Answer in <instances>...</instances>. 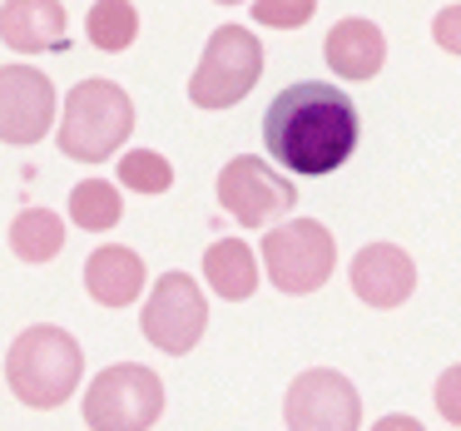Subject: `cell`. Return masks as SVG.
<instances>
[{
	"instance_id": "1",
	"label": "cell",
	"mask_w": 461,
	"mask_h": 431,
	"mask_svg": "<svg viewBox=\"0 0 461 431\" xmlns=\"http://www.w3.org/2000/svg\"><path fill=\"white\" fill-rule=\"evenodd\" d=\"M263 144L293 174H332L357 149V110L322 80L288 85L263 114Z\"/></svg>"
},
{
	"instance_id": "2",
	"label": "cell",
	"mask_w": 461,
	"mask_h": 431,
	"mask_svg": "<svg viewBox=\"0 0 461 431\" xmlns=\"http://www.w3.org/2000/svg\"><path fill=\"white\" fill-rule=\"evenodd\" d=\"M80 367H85L80 342L65 328H50V322L25 328L11 342V352H5V382H11V391L25 407H41V411L70 401V391L80 387Z\"/></svg>"
},
{
	"instance_id": "3",
	"label": "cell",
	"mask_w": 461,
	"mask_h": 431,
	"mask_svg": "<svg viewBox=\"0 0 461 431\" xmlns=\"http://www.w3.org/2000/svg\"><path fill=\"white\" fill-rule=\"evenodd\" d=\"M134 134V104L114 80H85L65 100L60 149L80 164H104Z\"/></svg>"
},
{
	"instance_id": "4",
	"label": "cell",
	"mask_w": 461,
	"mask_h": 431,
	"mask_svg": "<svg viewBox=\"0 0 461 431\" xmlns=\"http://www.w3.org/2000/svg\"><path fill=\"white\" fill-rule=\"evenodd\" d=\"M164 411L159 372L140 362H114L85 391V427L90 431H149Z\"/></svg>"
},
{
	"instance_id": "5",
	"label": "cell",
	"mask_w": 461,
	"mask_h": 431,
	"mask_svg": "<svg viewBox=\"0 0 461 431\" xmlns=\"http://www.w3.org/2000/svg\"><path fill=\"white\" fill-rule=\"evenodd\" d=\"M263 75V50L243 25H219L209 35V50H203L199 70L189 80V100L199 110H229L243 94L258 85Z\"/></svg>"
},
{
	"instance_id": "6",
	"label": "cell",
	"mask_w": 461,
	"mask_h": 431,
	"mask_svg": "<svg viewBox=\"0 0 461 431\" xmlns=\"http://www.w3.org/2000/svg\"><path fill=\"white\" fill-rule=\"evenodd\" d=\"M332 263H338L332 233L312 219H288L278 229H268V238H263V268H268L273 288L293 292V298L318 292L332 278Z\"/></svg>"
},
{
	"instance_id": "7",
	"label": "cell",
	"mask_w": 461,
	"mask_h": 431,
	"mask_svg": "<svg viewBox=\"0 0 461 431\" xmlns=\"http://www.w3.org/2000/svg\"><path fill=\"white\" fill-rule=\"evenodd\" d=\"M140 328H144V337H149L159 352H169V357L194 352V342H199L203 328H209V302H203L199 283H194L189 273H164V278L149 288Z\"/></svg>"
},
{
	"instance_id": "8",
	"label": "cell",
	"mask_w": 461,
	"mask_h": 431,
	"mask_svg": "<svg viewBox=\"0 0 461 431\" xmlns=\"http://www.w3.org/2000/svg\"><path fill=\"white\" fill-rule=\"evenodd\" d=\"M219 203H223V213H233V219L243 223V229H268L273 219H283V213L298 203V189H293V179L273 174L263 159L239 154V159H229L219 174Z\"/></svg>"
},
{
	"instance_id": "9",
	"label": "cell",
	"mask_w": 461,
	"mask_h": 431,
	"mask_svg": "<svg viewBox=\"0 0 461 431\" xmlns=\"http://www.w3.org/2000/svg\"><path fill=\"white\" fill-rule=\"evenodd\" d=\"M283 417H288V431H357L362 397L342 372L312 367L303 377H293Z\"/></svg>"
},
{
	"instance_id": "10",
	"label": "cell",
	"mask_w": 461,
	"mask_h": 431,
	"mask_svg": "<svg viewBox=\"0 0 461 431\" xmlns=\"http://www.w3.org/2000/svg\"><path fill=\"white\" fill-rule=\"evenodd\" d=\"M55 120V85L31 65H5L0 70V139L35 144Z\"/></svg>"
},
{
	"instance_id": "11",
	"label": "cell",
	"mask_w": 461,
	"mask_h": 431,
	"mask_svg": "<svg viewBox=\"0 0 461 431\" xmlns=\"http://www.w3.org/2000/svg\"><path fill=\"white\" fill-rule=\"evenodd\" d=\"M417 288V263L397 243H367L352 258V292L367 308H402Z\"/></svg>"
},
{
	"instance_id": "12",
	"label": "cell",
	"mask_w": 461,
	"mask_h": 431,
	"mask_svg": "<svg viewBox=\"0 0 461 431\" xmlns=\"http://www.w3.org/2000/svg\"><path fill=\"white\" fill-rule=\"evenodd\" d=\"M0 40L21 55L65 50V11L60 0H5L0 5Z\"/></svg>"
},
{
	"instance_id": "13",
	"label": "cell",
	"mask_w": 461,
	"mask_h": 431,
	"mask_svg": "<svg viewBox=\"0 0 461 431\" xmlns=\"http://www.w3.org/2000/svg\"><path fill=\"white\" fill-rule=\"evenodd\" d=\"M85 288H90V298L104 302V308H130L144 292V258L130 248H120V243H104V248H95L90 263H85Z\"/></svg>"
},
{
	"instance_id": "14",
	"label": "cell",
	"mask_w": 461,
	"mask_h": 431,
	"mask_svg": "<svg viewBox=\"0 0 461 431\" xmlns=\"http://www.w3.org/2000/svg\"><path fill=\"white\" fill-rule=\"evenodd\" d=\"M322 55H328L332 75H342V80H372L387 60V40L372 21H338L328 31Z\"/></svg>"
},
{
	"instance_id": "15",
	"label": "cell",
	"mask_w": 461,
	"mask_h": 431,
	"mask_svg": "<svg viewBox=\"0 0 461 431\" xmlns=\"http://www.w3.org/2000/svg\"><path fill=\"white\" fill-rule=\"evenodd\" d=\"M203 273H209V288L229 302L253 298V288H258V258H253V248L239 238L213 243V248L203 253Z\"/></svg>"
},
{
	"instance_id": "16",
	"label": "cell",
	"mask_w": 461,
	"mask_h": 431,
	"mask_svg": "<svg viewBox=\"0 0 461 431\" xmlns=\"http://www.w3.org/2000/svg\"><path fill=\"white\" fill-rule=\"evenodd\" d=\"M11 248L25 263H50L65 248V223L50 209H21L11 223Z\"/></svg>"
},
{
	"instance_id": "17",
	"label": "cell",
	"mask_w": 461,
	"mask_h": 431,
	"mask_svg": "<svg viewBox=\"0 0 461 431\" xmlns=\"http://www.w3.org/2000/svg\"><path fill=\"white\" fill-rule=\"evenodd\" d=\"M85 35H90L104 55H120V50H130L134 35H140V15H134L130 0H100L90 11V21H85Z\"/></svg>"
},
{
	"instance_id": "18",
	"label": "cell",
	"mask_w": 461,
	"mask_h": 431,
	"mask_svg": "<svg viewBox=\"0 0 461 431\" xmlns=\"http://www.w3.org/2000/svg\"><path fill=\"white\" fill-rule=\"evenodd\" d=\"M120 213H124V203H120V189H114V184H104V179L75 184V193H70V219L80 223V229L104 233V229H114V223H120Z\"/></svg>"
},
{
	"instance_id": "19",
	"label": "cell",
	"mask_w": 461,
	"mask_h": 431,
	"mask_svg": "<svg viewBox=\"0 0 461 431\" xmlns=\"http://www.w3.org/2000/svg\"><path fill=\"white\" fill-rule=\"evenodd\" d=\"M120 184L134 193H164L174 184V169L164 154H149V149H130L120 159Z\"/></svg>"
},
{
	"instance_id": "20",
	"label": "cell",
	"mask_w": 461,
	"mask_h": 431,
	"mask_svg": "<svg viewBox=\"0 0 461 431\" xmlns=\"http://www.w3.org/2000/svg\"><path fill=\"white\" fill-rule=\"evenodd\" d=\"M312 11H318V0H258L253 21L268 25V31H298L312 21Z\"/></svg>"
},
{
	"instance_id": "21",
	"label": "cell",
	"mask_w": 461,
	"mask_h": 431,
	"mask_svg": "<svg viewBox=\"0 0 461 431\" xmlns=\"http://www.w3.org/2000/svg\"><path fill=\"white\" fill-rule=\"evenodd\" d=\"M437 411L451 421V427H461V362L437 377Z\"/></svg>"
},
{
	"instance_id": "22",
	"label": "cell",
	"mask_w": 461,
	"mask_h": 431,
	"mask_svg": "<svg viewBox=\"0 0 461 431\" xmlns=\"http://www.w3.org/2000/svg\"><path fill=\"white\" fill-rule=\"evenodd\" d=\"M431 35H437L441 50L461 55V5H447V11H437V21H431Z\"/></svg>"
},
{
	"instance_id": "23",
	"label": "cell",
	"mask_w": 461,
	"mask_h": 431,
	"mask_svg": "<svg viewBox=\"0 0 461 431\" xmlns=\"http://www.w3.org/2000/svg\"><path fill=\"white\" fill-rule=\"evenodd\" d=\"M372 431H427V427H421L417 417H382Z\"/></svg>"
},
{
	"instance_id": "24",
	"label": "cell",
	"mask_w": 461,
	"mask_h": 431,
	"mask_svg": "<svg viewBox=\"0 0 461 431\" xmlns=\"http://www.w3.org/2000/svg\"><path fill=\"white\" fill-rule=\"evenodd\" d=\"M219 5H239V0H219Z\"/></svg>"
}]
</instances>
